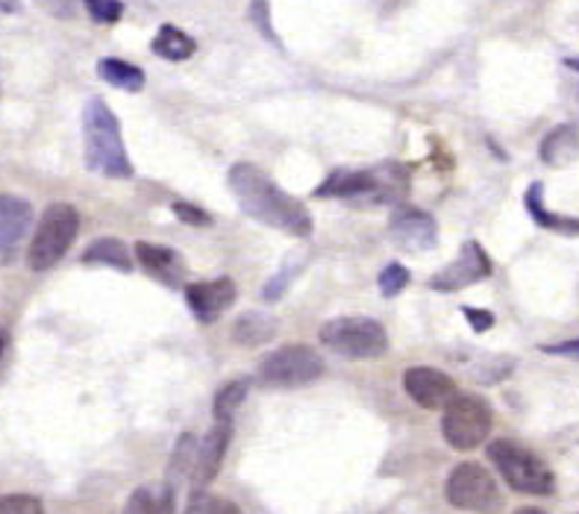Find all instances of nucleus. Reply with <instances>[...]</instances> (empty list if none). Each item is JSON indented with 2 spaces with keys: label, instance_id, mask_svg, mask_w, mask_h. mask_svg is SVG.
<instances>
[{
  "label": "nucleus",
  "instance_id": "nucleus-17",
  "mask_svg": "<svg viewBox=\"0 0 579 514\" xmlns=\"http://www.w3.org/2000/svg\"><path fill=\"white\" fill-rule=\"evenodd\" d=\"M280 332V321L271 312H245L232 323V341L241 347H262Z\"/></svg>",
  "mask_w": 579,
  "mask_h": 514
},
{
  "label": "nucleus",
  "instance_id": "nucleus-26",
  "mask_svg": "<svg viewBox=\"0 0 579 514\" xmlns=\"http://www.w3.org/2000/svg\"><path fill=\"white\" fill-rule=\"evenodd\" d=\"M409 279H412V274L406 271L400 262H388L383 271H379V292H383V297H397V294L404 292L406 285H409Z\"/></svg>",
  "mask_w": 579,
  "mask_h": 514
},
{
  "label": "nucleus",
  "instance_id": "nucleus-35",
  "mask_svg": "<svg viewBox=\"0 0 579 514\" xmlns=\"http://www.w3.org/2000/svg\"><path fill=\"white\" fill-rule=\"evenodd\" d=\"M19 7V0H0V12H12Z\"/></svg>",
  "mask_w": 579,
  "mask_h": 514
},
{
  "label": "nucleus",
  "instance_id": "nucleus-22",
  "mask_svg": "<svg viewBox=\"0 0 579 514\" xmlns=\"http://www.w3.org/2000/svg\"><path fill=\"white\" fill-rule=\"evenodd\" d=\"M127 512L141 514V512H174V488H136L129 496Z\"/></svg>",
  "mask_w": 579,
  "mask_h": 514
},
{
  "label": "nucleus",
  "instance_id": "nucleus-13",
  "mask_svg": "<svg viewBox=\"0 0 579 514\" xmlns=\"http://www.w3.org/2000/svg\"><path fill=\"white\" fill-rule=\"evenodd\" d=\"M33 224V206L15 194H0V256L19 248Z\"/></svg>",
  "mask_w": 579,
  "mask_h": 514
},
{
  "label": "nucleus",
  "instance_id": "nucleus-32",
  "mask_svg": "<svg viewBox=\"0 0 579 514\" xmlns=\"http://www.w3.org/2000/svg\"><path fill=\"white\" fill-rule=\"evenodd\" d=\"M542 350H544V353H550V356L579 358V339L559 341V344H542Z\"/></svg>",
  "mask_w": 579,
  "mask_h": 514
},
{
  "label": "nucleus",
  "instance_id": "nucleus-25",
  "mask_svg": "<svg viewBox=\"0 0 579 514\" xmlns=\"http://www.w3.org/2000/svg\"><path fill=\"white\" fill-rule=\"evenodd\" d=\"M189 512L192 514H239L241 509L236 503H230L227 496L206 494V491H194L189 500Z\"/></svg>",
  "mask_w": 579,
  "mask_h": 514
},
{
  "label": "nucleus",
  "instance_id": "nucleus-11",
  "mask_svg": "<svg viewBox=\"0 0 579 514\" xmlns=\"http://www.w3.org/2000/svg\"><path fill=\"white\" fill-rule=\"evenodd\" d=\"M236 294H239L236 283L230 276H222V279H209V283L185 285V304H189L197 321L212 323L236 304Z\"/></svg>",
  "mask_w": 579,
  "mask_h": 514
},
{
  "label": "nucleus",
  "instance_id": "nucleus-14",
  "mask_svg": "<svg viewBox=\"0 0 579 514\" xmlns=\"http://www.w3.org/2000/svg\"><path fill=\"white\" fill-rule=\"evenodd\" d=\"M232 438V421H215V426L209 430V435L203 438V444H197V461H194V479L201 486H209L215 473L222 470V461L227 456Z\"/></svg>",
  "mask_w": 579,
  "mask_h": 514
},
{
  "label": "nucleus",
  "instance_id": "nucleus-24",
  "mask_svg": "<svg viewBox=\"0 0 579 514\" xmlns=\"http://www.w3.org/2000/svg\"><path fill=\"white\" fill-rule=\"evenodd\" d=\"M250 391V379H232L227 386L215 395V406H212V414H215V421H232L236 412L245 403V397Z\"/></svg>",
  "mask_w": 579,
  "mask_h": 514
},
{
  "label": "nucleus",
  "instance_id": "nucleus-15",
  "mask_svg": "<svg viewBox=\"0 0 579 514\" xmlns=\"http://www.w3.org/2000/svg\"><path fill=\"white\" fill-rule=\"evenodd\" d=\"M136 259L141 262V267H145L150 276H157V279H162L166 285L183 283L185 262L177 250L159 248V244H148V241H138Z\"/></svg>",
  "mask_w": 579,
  "mask_h": 514
},
{
  "label": "nucleus",
  "instance_id": "nucleus-28",
  "mask_svg": "<svg viewBox=\"0 0 579 514\" xmlns=\"http://www.w3.org/2000/svg\"><path fill=\"white\" fill-rule=\"evenodd\" d=\"M45 509L38 496L30 494H7L0 496V514H38Z\"/></svg>",
  "mask_w": 579,
  "mask_h": 514
},
{
  "label": "nucleus",
  "instance_id": "nucleus-9",
  "mask_svg": "<svg viewBox=\"0 0 579 514\" xmlns=\"http://www.w3.org/2000/svg\"><path fill=\"white\" fill-rule=\"evenodd\" d=\"M486 276H491V259H488V253L479 248L477 241H465L459 256L432 276L430 288L432 292H462V288L479 283Z\"/></svg>",
  "mask_w": 579,
  "mask_h": 514
},
{
  "label": "nucleus",
  "instance_id": "nucleus-2",
  "mask_svg": "<svg viewBox=\"0 0 579 514\" xmlns=\"http://www.w3.org/2000/svg\"><path fill=\"white\" fill-rule=\"evenodd\" d=\"M83 141H86V165L94 174L112 176V180H127L133 176V162L124 150V138L115 112L101 101L92 98L83 110Z\"/></svg>",
  "mask_w": 579,
  "mask_h": 514
},
{
  "label": "nucleus",
  "instance_id": "nucleus-8",
  "mask_svg": "<svg viewBox=\"0 0 579 514\" xmlns=\"http://www.w3.org/2000/svg\"><path fill=\"white\" fill-rule=\"evenodd\" d=\"M444 496H447V503L465 509V512H491V509L503 505L497 479L474 461L456 465L451 470V477L444 482Z\"/></svg>",
  "mask_w": 579,
  "mask_h": 514
},
{
  "label": "nucleus",
  "instance_id": "nucleus-23",
  "mask_svg": "<svg viewBox=\"0 0 579 514\" xmlns=\"http://www.w3.org/2000/svg\"><path fill=\"white\" fill-rule=\"evenodd\" d=\"M194 461H197V441H194V435H180L174 456L168 461V486L177 491V486L189 473H194Z\"/></svg>",
  "mask_w": 579,
  "mask_h": 514
},
{
  "label": "nucleus",
  "instance_id": "nucleus-33",
  "mask_svg": "<svg viewBox=\"0 0 579 514\" xmlns=\"http://www.w3.org/2000/svg\"><path fill=\"white\" fill-rule=\"evenodd\" d=\"M253 19H257L259 30L265 33L268 38H276L274 33H271V21H268V3L265 0H253Z\"/></svg>",
  "mask_w": 579,
  "mask_h": 514
},
{
  "label": "nucleus",
  "instance_id": "nucleus-7",
  "mask_svg": "<svg viewBox=\"0 0 579 514\" xmlns=\"http://www.w3.org/2000/svg\"><path fill=\"white\" fill-rule=\"evenodd\" d=\"M323 358L306 344H288L274 350L257 367V379L265 388H300L321 379Z\"/></svg>",
  "mask_w": 579,
  "mask_h": 514
},
{
  "label": "nucleus",
  "instance_id": "nucleus-20",
  "mask_svg": "<svg viewBox=\"0 0 579 514\" xmlns=\"http://www.w3.org/2000/svg\"><path fill=\"white\" fill-rule=\"evenodd\" d=\"M194 50H197L194 38L185 36L183 30L174 27V24H162L157 36H154V54L159 59H168V62H183Z\"/></svg>",
  "mask_w": 579,
  "mask_h": 514
},
{
  "label": "nucleus",
  "instance_id": "nucleus-29",
  "mask_svg": "<svg viewBox=\"0 0 579 514\" xmlns=\"http://www.w3.org/2000/svg\"><path fill=\"white\" fill-rule=\"evenodd\" d=\"M174 215L183 220V224H192V227H209L212 224V218L201 209V206H192V203H183V201L174 203Z\"/></svg>",
  "mask_w": 579,
  "mask_h": 514
},
{
  "label": "nucleus",
  "instance_id": "nucleus-4",
  "mask_svg": "<svg viewBox=\"0 0 579 514\" xmlns=\"http://www.w3.org/2000/svg\"><path fill=\"white\" fill-rule=\"evenodd\" d=\"M80 230V212L71 203H50L38 220L36 236L30 239V271H50L71 250Z\"/></svg>",
  "mask_w": 579,
  "mask_h": 514
},
{
  "label": "nucleus",
  "instance_id": "nucleus-6",
  "mask_svg": "<svg viewBox=\"0 0 579 514\" xmlns=\"http://www.w3.org/2000/svg\"><path fill=\"white\" fill-rule=\"evenodd\" d=\"M491 432V406L477 395H453L444 403L442 435L453 450H477Z\"/></svg>",
  "mask_w": 579,
  "mask_h": 514
},
{
  "label": "nucleus",
  "instance_id": "nucleus-19",
  "mask_svg": "<svg viewBox=\"0 0 579 514\" xmlns=\"http://www.w3.org/2000/svg\"><path fill=\"white\" fill-rule=\"evenodd\" d=\"M83 262L86 265L115 267V271H124V274L133 271L127 248H124V241H118L115 236H106V239H98L94 244H89L83 253Z\"/></svg>",
  "mask_w": 579,
  "mask_h": 514
},
{
  "label": "nucleus",
  "instance_id": "nucleus-10",
  "mask_svg": "<svg viewBox=\"0 0 579 514\" xmlns=\"http://www.w3.org/2000/svg\"><path fill=\"white\" fill-rule=\"evenodd\" d=\"M388 236L395 239L397 248L406 250H432L439 244V224L427 212L404 206L388 220Z\"/></svg>",
  "mask_w": 579,
  "mask_h": 514
},
{
  "label": "nucleus",
  "instance_id": "nucleus-27",
  "mask_svg": "<svg viewBox=\"0 0 579 514\" xmlns=\"http://www.w3.org/2000/svg\"><path fill=\"white\" fill-rule=\"evenodd\" d=\"M83 7L98 24H118L121 15H124L121 0H83Z\"/></svg>",
  "mask_w": 579,
  "mask_h": 514
},
{
  "label": "nucleus",
  "instance_id": "nucleus-34",
  "mask_svg": "<svg viewBox=\"0 0 579 514\" xmlns=\"http://www.w3.org/2000/svg\"><path fill=\"white\" fill-rule=\"evenodd\" d=\"M7 347H10V332L0 327V358H3V353H7Z\"/></svg>",
  "mask_w": 579,
  "mask_h": 514
},
{
  "label": "nucleus",
  "instance_id": "nucleus-30",
  "mask_svg": "<svg viewBox=\"0 0 579 514\" xmlns=\"http://www.w3.org/2000/svg\"><path fill=\"white\" fill-rule=\"evenodd\" d=\"M36 3L47 15H54V19L68 21L77 15V0H36Z\"/></svg>",
  "mask_w": 579,
  "mask_h": 514
},
{
  "label": "nucleus",
  "instance_id": "nucleus-36",
  "mask_svg": "<svg viewBox=\"0 0 579 514\" xmlns=\"http://www.w3.org/2000/svg\"><path fill=\"white\" fill-rule=\"evenodd\" d=\"M565 65H568V68H574V71H579V59H574V56H570V59H565Z\"/></svg>",
  "mask_w": 579,
  "mask_h": 514
},
{
  "label": "nucleus",
  "instance_id": "nucleus-1",
  "mask_svg": "<svg viewBox=\"0 0 579 514\" xmlns=\"http://www.w3.org/2000/svg\"><path fill=\"white\" fill-rule=\"evenodd\" d=\"M227 183H230V192L241 206V212L259 220V224L288 232V236H297V239H306L313 232V215L306 212L304 203L292 197L288 192H283L257 165H250V162L232 165Z\"/></svg>",
  "mask_w": 579,
  "mask_h": 514
},
{
  "label": "nucleus",
  "instance_id": "nucleus-16",
  "mask_svg": "<svg viewBox=\"0 0 579 514\" xmlns=\"http://www.w3.org/2000/svg\"><path fill=\"white\" fill-rule=\"evenodd\" d=\"M538 157H542L544 165H550V168H565V165H570V162H577V157H579L577 124H559V127H553L550 133L542 138Z\"/></svg>",
  "mask_w": 579,
  "mask_h": 514
},
{
  "label": "nucleus",
  "instance_id": "nucleus-3",
  "mask_svg": "<svg viewBox=\"0 0 579 514\" xmlns=\"http://www.w3.org/2000/svg\"><path fill=\"white\" fill-rule=\"evenodd\" d=\"M486 453L500 479L518 494L547 496L556 491V477L547 468V461H542L533 450H526L515 441H491Z\"/></svg>",
  "mask_w": 579,
  "mask_h": 514
},
{
  "label": "nucleus",
  "instance_id": "nucleus-18",
  "mask_svg": "<svg viewBox=\"0 0 579 514\" xmlns=\"http://www.w3.org/2000/svg\"><path fill=\"white\" fill-rule=\"evenodd\" d=\"M542 192H544V185L533 183L530 189H526V197H524L526 209H530V215H533L535 224H538V227H544V230L561 232V236H579V220L568 218V215H553L550 209H544Z\"/></svg>",
  "mask_w": 579,
  "mask_h": 514
},
{
  "label": "nucleus",
  "instance_id": "nucleus-12",
  "mask_svg": "<svg viewBox=\"0 0 579 514\" xmlns=\"http://www.w3.org/2000/svg\"><path fill=\"white\" fill-rule=\"evenodd\" d=\"M404 391L421 409H444V403L456 395V386L439 367H409L404 374Z\"/></svg>",
  "mask_w": 579,
  "mask_h": 514
},
{
  "label": "nucleus",
  "instance_id": "nucleus-21",
  "mask_svg": "<svg viewBox=\"0 0 579 514\" xmlns=\"http://www.w3.org/2000/svg\"><path fill=\"white\" fill-rule=\"evenodd\" d=\"M98 73H101V80H106L121 92H141L145 89V71L138 65L124 62V59H101Z\"/></svg>",
  "mask_w": 579,
  "mask_h": 514
},
{
  "label": "nucleus",
  "instance_id": "nucleus-31",
  "mask_svg": "<svg viewBox=\"0 0 579 514\" xmlns=\"http://www.w3.org/2000/svg\"><path fill=\"white\" fill-rule=\"evenodd\" d=\"M462 312L468 318L470 330L474 332H486L495 327V315L486 312V309H474V306H462Z\"/></svg>",
  "mask_w": 579,
  "mask_h": 514
},
{
  "label": "nucleus",
  "instance_id": "nucleus-5",
  "mask_svg": "<svg viewBox=\"0 0 579 514\" xmlns=\"http://www.w3.org/2000/svg\"><path fill=\"white\" fill-rule=\"evenodd\" d=\"M321 344L344 358H379L388 350L386 327L374 318H336L321 327Z\"/></svg>",
  "mask_w": 579,
  "mask_h": 514
}]
</instances>
